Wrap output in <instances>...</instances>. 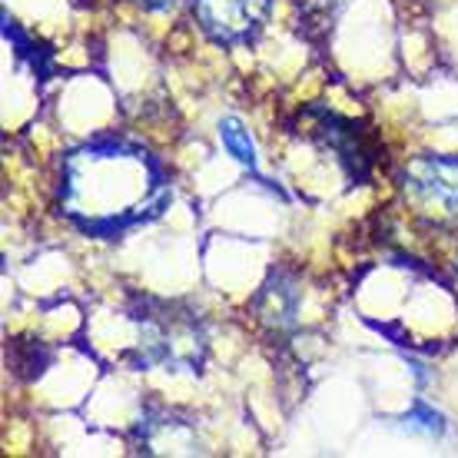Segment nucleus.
Wrapping results in <instances>:
<instances>
[{
  "mask_svg": "<svg viewBox=\"0 0 458 458\" xmlns=\"http://www.w3.org/2000/svg\"><path fill=\"white\" fill-rule=\"evenodd\" d=\"M67 166L100 176L104 183H93L83 176H67V209L81 216L87 229L114 233L143 219L140 207H147L153 196H166L160 173L149 166L147 153L123 143H97L83 147L70 157Z\"/></svg>",
  "mask_w": 458,
  "mask_h": 458,
  "instance_id": "obj_1",
  "label": "nucleus"
},
{
  "mask_svg": "<svg viewBox=\"0 0 458 458\" xmlns=\"http://www.w3.org/2000/svg\"><path fill=\"white\" fill-rule=\"evenodd\" d=\"M137 343L130 349V362L137 369H196L207 355V333L193 312H183L160 302L143 299L133 312Z\"/></svg>",
  "mask_w": 458,
  "mask_h": 458,
  "instance_id": "obj_2",
  "label": "nucleus"
},
{
  "mask_svg": "<svg viewBox=\"0 0 458 458\" xmlns=\"http://www.w3.org/2000/svg\"><path fill=\"white\" fill-rule=\"evenodd\" d=\"M399 186L419 213L458 226V160L415 157L399 170Z\"/></svg>",
  "mask_w": 458,
  "mask_h": 458,
  "instance_id": "obj_3",
  "label": "nucleus"
},
{
  "mask_svg": "<svg viewBox=\"0 0 458 458\" xmlns=\"http://www.w3.org/2000/svg\"><path fill=\"white\" fill-rule=\"evenodd\" d=\"M269 11H273V0H193V17L199 30L223 47L252 40Z\"/></svg>",
  "mask_w": 458,
  "mask_h": 458,
  "instance_id": "obj_4",
  "label": "nucleus"
},
{
  "mask_svg": "<svg viewBox=\"0 0 458 458\" xmlns=\"http://www.w3.org/2000/svg\"><path fill=\"white\" fill-rule=\"evenodd\" d=\"M312 114L319 120V123L312 126V133L343 160L349 180L362 183L369 173H372V163H376V147L366 137V130L339 114H326V110H312Z\"/></svg>",
  "mask_w": 458,
  "mask_h": 458,
  "instance_id": "obj_5",
  "label": "nucleus"
},
{
  "mask_svg": "<svg viewBox=\"0 0 458 458\" xmlns=\"http://www.w3.org/2000/svg\"><path fill=\"white\" fill-rule=\"evenodd\" d=\"M296 306H299L296 283H293V279H286L283 273H276L273 279L259 289L256 302H252L256 319L263 322L273 335L296 329Z\"/></svg>",
  "mask_w": 458,
  "mask_h": 458,
  "instance_id": "obj_6",
  "label": "nucleus"
},
{
  "mask_svg": "<svg viewBox=\"0 0 458 458\" xmlns=\"http://www.w3.org/2000/svg\"><path fill=\"white\" fill-rule=\"evenodd\" d=\"M219 140H223V147L229 149L233 160L256 173V163H259L256 160V143H252L250 130H246L236 116H223V120H219Z\"/></svg>",
  "mask_w": 458,
  "mask_h": 458,
  "instance_id": "obj_7",
  "label": "nucleus"
},
{
  "mask_svg": "<svg viewBox=\"0 0 458 458\" xmlns=\"http://www.w3.org/2000/svg\"><path fill=\"white\" fill-rule=\"evenodd\" d=\"M405 428L422 432V436H442V432H445V422H442V415H438L436 409H428L425 402H419L412 412L405 415Z\"/></svg>",
  "mask_w": 458,
  "mask_h": 458,
  "instance_id": "obj_8",
  "label": "nucleus"
},
{
  "mask_svg": "<svg viewBox=\"0 0 458 458\" xmlns=\"http://www.w3.org/2000/svg\"><path fill=\"white\" fill-rule=\"evenodd\" d=\"M133 4H140L143 11H163V7H170L173 0H133Z\"/></svg>",
  "mask_w": 458,
  "mask_h": 458,
  "instance_id": "obj_9",
  "label": "nucleus"
},
{
  "mask_svg": "<svg viewBox=\"0 0 458 458\" xmlns=\"http://www.w3.org/2000/svg\"><path fill=\"white\" fill-rule=\"evenodd\" d=\"M455 269H458V263H455Z\"/></svg>",
  "mask_w": 458,
  "mask_h": 458,
  "instance_id": "obj_10",
  "label": "nucleus"
}]
</instances>
